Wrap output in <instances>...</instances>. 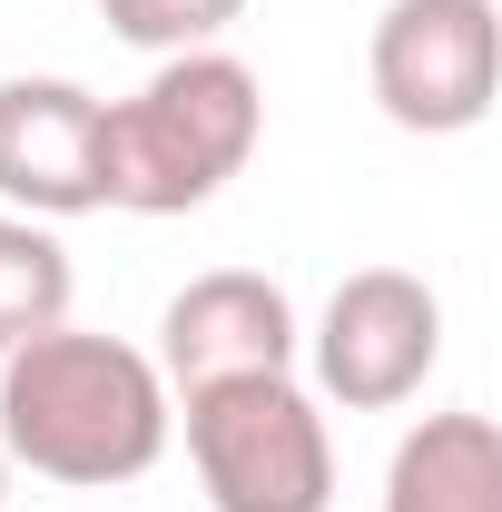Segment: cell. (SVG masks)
I'll return each mask as SVG.
<instances>
[{
	"label": "cell",
	"instance_id": "cell-1",
	"mask_svg": "<svg viewBox=\"0 0 502 512\" xmlns=\"http://www.w3.org/2000/svg\"><path fill=\"white\" fill-rule=\"evenodd\" d=\"M168 434H178V404H168L158 365L119 335L50 325V335L0 355V453H10V473L109 493V483H138L168 453Z\"/></svg>",
	"mask_w": 502,
	"mask_h": 512
},
{
	"label": "cell",
	"instance_id": "cell-2",
	"mask_svg": "<svg viewBox=\"0 0 502 512\" xmlns=\"http://www.w3.org/2000/svg\"><path fill=\"white\" fill-rule=\"evenodd\" d=\"M256 138H266L256 69L237 50H178L99 109V207L188 217L256 158Z\"/></svg>",
	"mask_w": 502,
	"mask_h": 512
},
{
	"label": "cell",
	"instance_id": "cell-3",
	"mask_svg": "<svg viewBox=\"0 0 502 512\" xmlns=\"http://www.w3.org/2000/svg\"><path fill=\"white\" fill-rule=\"evenodd\" d=\"M188 463L217 512H325L335 503V434L296 375H237L178 394Z\"/></svg>",
	"mask_w": 502,
	"mask_h": 512
},
{
	"label": "cell",
	"instance_id": "cell-4",
	"mask_svg": "<svg viewBox=\"0 0 502 512\" xmlns=\"http://www.w3.org/2000/svg\"><path fill=\"white\" fill-rule=\"evenodd\" d=\"M365 79L404 138L483 128L502 89V10L493 0H384L375 40H365Z\"/></svg>",
	"mask_w": 502,
	"mask_h": 512
},
{
	"label": "cell",
	"instance_id": "cell-5",
	"mask_svg": "<svg viewBox=\"0 0 502 512\" xmlns=\"http://www.w3.org/2000/svg\"><path fill=\"white\" fill-rule=\"evenodd\" d=\"M315 355V404H345V414H394L414 404L424 375L443 365V296L404 266H355L325 316L306 335Z\"/></svg>",
	"mask_w": 502,
	"mask_h": 512
},
{
	"label": "cell",
	"instance_id": "cell-6",
	"mask_svg": "<svg viewBox=\"0 0 502 512\" xmlns=\"http://www.w3.org/2000/svg\"><path fill=\"white\" fill-rule=\"evenodd\" d=\"M306 355V325H296V296L256 266H207L168 296L158 316V384L168 404L178 394H207V384H237V375H296Z\"/></svg>",
	"mask_w": 502,
	"mask_h": 512
},
{
	"label": "cell",
	"instance_id": "cell-7",
	"mask_svg": "<svg viewBox=\"0 0 502 512\" xmlns=\"http://www.w3.org/2000/svg\"><path fill=\"white\" fill-rule=\"evenodd\" d=\"M99 89L79 79H0V197L10 217H89L99 207Z\"/></svg>",
	"mask_w": 502,
	"mask_h": 512
},
{
	"label": "cell",
	"instance_id": "cell-8",
	"mask_svg": "<svg viewBox=\"0 0 502 512\" xmlns=\"http://www.w3.org/2000/svg\"><path fill=\"white\" fill-rule=\"evenodd\" d=\"M384 512H502V434L493 414H424L384 463Z\"/></svg>",
	"mask_w": 502,
	"mask_h": 512
},
{
	"label": "cell",
	"instance_id": "cell-9",
	"mask_svg": "<svg viewBox=\"0 0 502 512\" xmlns=\"http://www.w3.org/2000/svg\"><path fill=\"white\" fill-rule=\"evenodd\" d=\"M69 247L40 227V217H0V355L69 325Z\"/></svg>",
	"mask_w": 502,
	"mask_h": 512
},
{
	"label": "cell",
	"instance_id": "cell-10",
	"mask_svg": "<svg viewBox=\"0 0 502 512\" xmlns=\"http://www.w3.org/2000/svg\"><path fill=\"white\" fill-rule=\"evenodd\" d=\"M99 20H109V40H128V50L178 60V50H217L247 20V0H99Z\"/></svg>",
	"mask_w": 502,
	"mask_h": 512
},
{
	"label": "cell",
	"instance_id": "cell-11",
	"mask_svg": "<svg viewBox=\"0 0 502 512\" xmlns=\"http://www.w3.org/2000/svg\"><path fill=\"white\" fill-rule=\"evenodd\" d=\"M0 503H10V453H0Z\"/></svg>",
	"mask_w": 502,
	"mask_h": 512
}]
</instances>
